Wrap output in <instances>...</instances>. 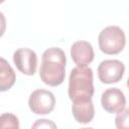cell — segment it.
I'll return each mask as SVG.
<instances>
[{
  "instance_id": "1",
  "label": "cell",
  "mask_w": 129,
  "mask_h": 129,
  "mask_svg": "<svg viewBox=\"0 0 129 129\" xmlns=\"http://www.w3.org/2000/svg\"><path fill=\"white\" fill-rule=\"evenodd\" d=\"M66 53L59 47H50L42 53L39 77L50 87L62 84L66 77Z\"/></svg>"
},
{
  "instance_id": "2",
  "label": "cell",
  "mask_w": 129,
  "mask_h": 129,
  "mask_svg": "<svg viewBox=\"0 0 129 129\" xmlns=\"http://www.w3.org/2000/svg\"><path fill=\"white\" fill-rule=\"evenodd\" d=\"M69 98L72 102L89 101L94 95L93 70L89 67H76L69 80Z\"/></svg>"
},
{
  "instance_id": "3",
  "label": "cell",
  "mask_w": 129,
  "mask_h": 129,
  "mask_svg": "<svg viewBox=\"0 0 129 129\" xmlns=\"http://www.w3.org/2000/svg\"><path fill=\"white\" fill-rule=\"evenodd\" d=\"M99 47L102 52L106 54H117L121 52L126 44V37L124 31L119 26L105 27L98 37Z\"/></svg>"
},
{
  "instance_id": "4",
  "label": "cell",
  "mask_w": 129,
  "mask_h": 129,
  "mask_svg": "<svg viewBox=\"0 0 129 129\" xmlns=\"http://www.w3.org/2000/svg\"><path fill=\"white\" fill-rule=\"evenodd\" d=\"M55 105L54 95L43 89L35 90L31 93L28 99V106L32 113L36 115H45L49 114Z\"/></svg>"
},
{
  "instance_id": "5",
  "label": "cell",
  "mask_w": 129,
  "mask_h": 129,
  "mask_svg": "<svg viewBox=\"0 0 129 129\" xmlns=\"http://www.w3.org/2000/svg\"><path fill=\"white\" fill-rule=\"evenodd\" d=\"M125 66L118 59H105L98 67V77L103 84H114L121 81Z\"/></svg>"
},
{
  "instance_id": "6",
  "label": "cell",
  "mask_w": 129,
  "mask_h": 129,
  "mask_svg": "<svg viewBox=\"0 0 129 129\" xmlns=\"http://www.w3.org/2000/svg\"><path fill=\"white\" fill-rule=\"evenodd\" d=\"M13 61L20 73L33 76L37 67V55L30 48H18L13 53Z\"/></svg>"
},
{
  "instance_id": "7",
  "label": "cell",
  "mask_w": 129,
  "mask_h": 129,
  "mask_svg": "<svg viewBox=\"0 0 129 129\" xmlns=\"http://www.w3.org/2000/svg\"><path fill=\"white\" fill-rule=\"evenodd\" d=\"M101 104L105 111L111 114H118L125 109L126 98L124 93L118 88H109L101 96Z\"/></svg>"
},
{
  "instance_id": "8",
  "label": "cell",
  "mask_w": 129,
  "mask_h": 129,
  "mask_svg": "<svg viewBox=\"0 0 129 129\" xmlns=\"http://www.w3.org/2000/svg\"><path fill=\"white\" fill-rule=\"evenodd\" d=\"M71 56L78 67H87L93 61L95 53L90 42L79 40L73 43L71 47Z\"/></svg>"
},
{
  "instance_id": "9",
  "label": "cell",
  "mask_w": 129,
  "mask_h": 129,
  "mask_svg": "<svg viewBox=\"0 0 129 129\" xmlns=\"http://www.w3.org/2000/svg\"><path fill=\"white\" fill-rule=\"evenodd\" d=\"M72 112L77 122L81 124H88L93 120L95 115L94 104L92 100L73 102Z\"/></svg>"
},
{
  "instance_id": "10",
  "label": "cell",
  "mask_w": 129,
  "mask_h": 129,
  "mask_svg": "<svg viewBox=\"0 0 129 129\" xmlns=\"http://www.w3.org/2000/svg\"><path fill=\"white\" fill-rule=\"evenodd\" d=\"M16 75L9 62L0 56V92L8 91L15 84Z\"/></svg>"
},
{
  "instance_id": "11",
  "label": "cell",
  "mask_w": 129,
  "mask_h": 129,
  "mask_svg": "<svg viewBox=\"0 0 129 129\" xmlns=\"http://www.w3.org/2000/svg\"><path fill=\"white\" fill-rule=\"evenodd\" d=\"M3 128H19V120L12 113H4L0 115V129Z\"/></svg>"
},
{
  "instance_id": "12",
  "label": "cell",
  "mask_w": 129,
  "mask_h": 129,
  "mask_svg": "<svg viewBox=\"0 0 129 129\" xmlns=\"http://www.w3.org/2000/svg\"><path fill=\"white\" fill-rule=\"evenodd\" d=\"M128 114H129V110L128 109H124L121 112L118 113L116 119H115V123H116V127L121 129V128H128L129 124H128Z\"/></svg>"
},
{
  "instance_id": "13",
  "label": "cell",
  "mask_w": 129,
  "mask_h": 129,
  "mask_svg": "<svg viewBox=\"0 0 129 129\" xmlns=\"http://www.w3.org/2000/svg\"><path fill=\"white\" fill-rule=\"evenodd\" d=\"M33 128H36V127H52V128H55L56 126L50 121V120H46V119H40V120H37L33 125H32Z\"/></svg>"
},
{
  "instance_id": "14",
  "label": "cell",
  "mask_w": 129,
  "mask_h": 129,
  "mask_svg": "<svg viewBox=\"0 0 129 129\" xmlns=\"http://www.w3.org/2000/svg\"><path fill=\"white\" fill-rule=\"evenodd\" d=\"M6 29V18L2 12H0V37L4 34Z\"/></svg>"
},
{
  "instance_id": "15",
  "label": "cell",
  "mask_w": 129,
  "mask_h": 129,
  "mask_svg": "<svg viewBox=\"0 0 129 129\" xmlns=\"http://www.w3.org/2000/svg\"><path fill=\"white\" fill-rule=\"evenodd\" d=\"M4 1H5V0H0V4H1V3H3Z\"/></svg>"
}]
</instances>
